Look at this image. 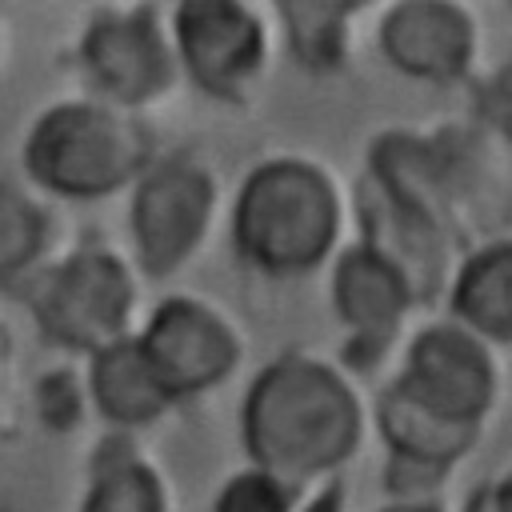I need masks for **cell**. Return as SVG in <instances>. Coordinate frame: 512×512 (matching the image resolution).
I'll return each mask as SVG.
<instances>
[{
	"label": "cell",
	"mask_w": 512,
	"mask_h": 512,
	"mask_svg": "<svg viewBox=\"0 0 512 512\" xmlns=\"http://www.w3.org/2000/svg\"><path fill=\"white\" fill-rule=\"evenodd\" d=\"M356 440V396L316 360L284 356L268 364L244 400L248 456L280 480H308L344 464L356 452Z\"/></svg>",
	"instance_id": "1"
},
{
	"label": "cell",
	"mask_w": 512,
	"mask_h": 512,
	"mask_svg": "<svg viewBox=\"0 0 512 512\" xmlns=\"http://www.w3.org/2000/svg\"><path fill=\"white\" fill-rule=\"evenodd\" d=\"M340 224L332 184L300 160H272L256 168L236 200V248L264 272H308L316 268Z\"/></svg>",
	"instance_id": "2"
},
{
	"label": "cell",
	"mask_w": 512,
	"mask_h": 512,
	"mask_svg": "<svg viewBox=\"0 0 512 512\" xmlns=\"http://www.w3.org/2000/svg\"><path fill=\"white\" fill-rule=\"evenodd\" d=\"M140 160V132L96 104L52 108L24 148L28 176L64 196H104L136 176Z\"/></svg>",
	"instance_id": "3"
},
{
	"label": "cell",
	"mask_w": 512,
	"mask_h": 512,
	"mask_svg": "<svg viewBox=\"0 0 512 512\" xmlns=\"http://www.w3.org/2000/svg\"><path fill=\"white\" fill-rule=\"evenodd\" d=\"M132 296V276L116 256L76 252L56 272H48L28 300L52 340L104 352L124 340Z\"/></svg>",
	"instance_id": "4"
},
{
	"label": "cell",
	"mask_w": 512,
	"mask_h": 512,
	"mask_svg": "<svg viewBox=\"0 0 512 512\" xmlns=\"http://www.w3.org/2000/svg\"><path fill=\"white\" fill-rule=\"evenodd\" d=\"M392 388L452 424H476L492 404L496 372L464 328L436 324L412 340L404 376Z\"/></svg>",
	"instance_id": "5"
},
{
	"label": "cell",
	"mask_w": 512,
	"mask_h": 512,
	"mask_svg": "<svg viewBox=\"0 0 512 512\" xmlns=\"http://www.w3.org/2000/svg\"><path fill=\"white\" fill-rule=\"evenodd\" d=\"M212 216V180L188 160H164L152 168L132 200L136 252L148 272H172L204 236Z\"/></svg>",
	"instance_id": "6"
},
{
	"label": "cell",
	"mask_w": 512,
	"mask_h": 512,
	"mask_svg": "<svg viewBox=\"0 0 512 512\" xmlns=\"http://www.w3.org/2000/svg\"><path fill=\"white\" fill-rule=\"evenodd\" d=\"M140 344L172 396L204 392L236 364L232 332L196 300H164L152 312Z\"/></svg>",
	"instance_id": "7"
},
{
	"label": "cell",
	"mask_w": 512,
	"mask_h": 512,
	"mask_svg": "<svg viewBox=\"0 0 512 512\" xmlns=\"http://www.w3.org/2000/svg\"><path fill=\"white\" fill-rule=\"evenodd\" d=\"M176 40L188 72L212 96H232L264 56V32L244 4H180Z\"/></svg>",
	"instance_id": "8"
},
{
	"label": "cell",
	"mask_w": 512,
	"mask_h": 512,
	"mask_svg": "<svg viewBox=\"0 0 512 512\" xmlns=\"http://www.w3.org/2000/svg\"><path fill=\"white\" fill-rule=\"evenodd\" d=\"M84 68L120 104H144L172 80L168 48L144 12L100 16L84 36Z\"/></svg>",
	"instance_id": "9"
},
{
	"label": "cell",
	"mask_w": 512,
	"mask_h": 512,
	"mask_svg": "<svg viewBox=\"0 0 512 512\" xmlns=\"http://www.w3.org/2000/svg\"><path fill=\"white\" fill-rule=\"evenodd\" d=\"M384 56L420 80H452L472 60V24L460 4L412 0L396 4L380 28Z\"/></svg>",
	"instance_id": "10"
},
{
	"label": "cell",
	"mask_w": 512,
	"mask_h": 512,
	"mask_svg": "<svg viewBox=\"0 0 512 512\" xmlns=\"http://www.w3.org/2000/svg\"><path fill=\"white\" fill-rule=\"evenodd\" d=\"M412 300V284L384 256H376L372 248H352L336 268V308L352 328L348 360H360L364 352L376 356Z\"/></svg>",
	"instance_id": "11"
},
{
	"label": "cell",
	"mask_w": 512,
	"mask_h": 512,
	"mask_svg": "<svg viewBox=\"0 0 512 512\" xmlns=\"http://www.w3.org/2000/svg\"><path fill=\"white\" fill-rule=\"evenodd\" d=\"M92 400L116 424H148L176 396L156 376L140 340H120L92 356Z\"/></svg>",
	"instance_id": "12"
},
{
	"label": "cell",
	"mask_w": 512,
	"mask_h": 512,
	"mask_svg": "<svg viewBox=\"0 0 512 512\" xmlns=\"http://www.w3.org/2000/svg\"><path fill=\"white\" fill-rule=\"evenodd\" d=\"M380 428L392 444V456L432 464V468H448V460L460 456L476 436V424H452V420L420 408L416 400H408L396 388H388L380 400Z\"/></svg>",
	"instance_id": "13"
},
{
	"label": "cell",
	"mask_w": 512,
	"mask_h": 512,
	"mask_svg": "<svg viewBox=\"0 0 512 512\" xmlns=\"http://www.w3.org/2000/svg\"><path fill=\"white\" fill-rule=\"evenodd\" d=\"M452 308L468 328L512 344V244H492L464 264Z\"/></svg>",
	"instance_id": "14"
},
{
	"label": "cell",
	"mask_w": 512,
	"mask_h": 512,
	"mask_svg": "<svg viewBox=\"0 0 512 512\" xmlns=\"http://www.w3.org/2000/svg\"><path fill=\"white\" fill-rule=\"evenodd\" d=\"M352 4H280V16L288 24L292 52L308 68H332L344 56V20L352 16Z\"/></svg>",
	"instance_id": "15"
},
{
	"label": "cell",
	"mask_w": 512,
	"mask_h": 512,
	"mask_svg": "<svg viewBox=\"0 0 512 512\" xmlns=\"http://www.w3.org/2000/svg\"><path fill=\"white\" fill-rule=\"evenodd\" d=\"M84 512H164V492L152 468L116 452L100 464Z\"/></svg>",
	"instance_id": "16"
},
{
	"label": "cell",
	"mask_w": 512,
	"mask_h": 512,
	"mask_svg": "<svg viewBox=\"0 0 512 512\" xmlns=\"http://www.w3.org/2000/svg\"><path fill=\"white\" fill-rule=\"evenodd\" d=\"M44 212L24 200L12 184H4V196H0V264H4V276L12 280L24 264H32L44 248Z\"/></svg>",
	"instance_id": "17"
},
{
	"label": "cell",
	"mask_w": 512,
	"mask_h": 512,
	"mask_svg": "<svg viewBox=\"0 0 512 512\" xmlns=\"http://www.w3.org/2000/svg\"><path fill=\"white\" fill-rule=\"evenodd\" d=\"M288 504H292L288 480H280L264 468L240 472L216 496V512H288Z\"/></svg>",
	"instance_id": "18"
},
{
	"label": "cell",
	"mask_w": 512,
	"mask_h": 512,
	"mask_svg": "<svg viewBox=\"0 0 512 512\" xmlns=\"http://www.w3.org/2000/svg\"><path fill=\"white\" fill-rule=\"evenodd\" d=\"M40 412L48 424L56 428H68L76 424V412H80V400H76V388L68 376H48L44 388H40Z\"/></svg>",
	"instance_id": "19"
},
{
	"label": "cell",
	"mask_w": 512,
	"mask_h": 512,
	"mask_svg": "<svg viewBox=\"0 0 512 512\" xmlns=\"http://www.w3.org/2000/svg\"><path fill=\"white\" fill-rule=\"evenodd\" d=\"M484 116L512 140V72H504L496 84H488V92H484Z\"/></svg>",
	"instance_id": "20"
},
{
	"label": "cell",
	"mask_w": 512,
	"mask_h": 512,
	"mask_svg": "<svg viewBox=\"0 0 512 512\" xmlns=\"http://www.w3.org/2000/svg\"><path fill=\"white\" fill-rule=\"evenodd\" d=\"M468 512H512V472L484 484L472 500H468Z\"/></svg>",
	"instance_id": "21"
},
{
	"label": "cell",
	"mask_w": 512,
	"mask_h": 512,
	"mask_svg": "<svg viewBox=\"0 0 512 512\" xmlns=\"http://www.w3.org/2000/svg\"><path fill=\"white\" fill-rule=\"evenodd\" d=\"M304 512H340V492H336V488H328V492H324L320 500H312Z\"/></svg>",
	"instance_id": "22"
},
{
	"label": "cell",
	"mask_w": 512,
	"mask_h": 512,
	"mask_svg": "<svg viewBox=\"0 0 512 512\" xmlns=\"http://www.w3.org/2000/svg\"><path fill=\"white\" fill-rule=\"evenodd\" d=\"M384 512H436V508H432V504H420V500H416V504L404 500V504H392V508H384Z\"/></svg>",
	"instance_id": "23"
}]
</instances>
